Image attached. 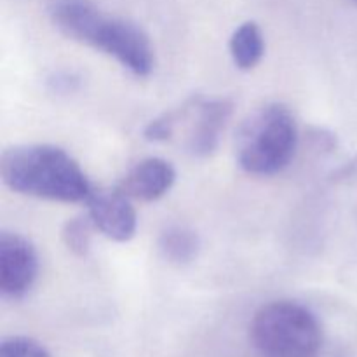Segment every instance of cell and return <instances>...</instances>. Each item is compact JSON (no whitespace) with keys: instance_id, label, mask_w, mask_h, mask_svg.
I'll return each instance as SVG.
<instances>
[{"instance_id":"6","label":"cell","mask_w":357,"mask_h":357,"mask_svg":"<svg viewBox=\"0 0 357 357\" xmlns=\"http://www.w3.org/2000/svg\"><path fill=\"white\" fill-rule=\"evenodd\" d=\"M87 215L93 220L96 230L117 243L132 239L138 227L136 211L131 199L119 188L114 190H93L87 199Z\"/></svg>"},{"instance_id":"5","label":"cell","mask_w":357,"mask_h":357,"mask_svg":"<svg viewBox=\"0 0 357 357\" xmlns=\"http://www.w3.org/2000/svg\"><path fill=\"white\" fill-rule=\"evenodd\" d=\"M38 257L26 237L14 232L0 236V291L6 298L20 300L33 286Z\"/></svg>"},{"instance_id":"4","label":"cell","mask_w":357,"mask_h":357,"mask_svg":"<svg viewBox=\"0 0 357 357\" xmlns=\"http://www.w3.org/2000/svg\"><path fill=\"white\" fill-rule=\"evenodd\" d=\"M250 338L264 357H317L323 345L319 321L295 302H271L253 316Z\"/></svg>"},{"instance_id":"10","label":"cell","mask_w":357,"mask_h":357,"mask_svg":"<svg viewBox=\"0 0 357 357\" xmlns=\"http://www.w3.org/2000/svg\"><path fill=\"white\" fill-rule=\"evenodd\" d=\"M201 250L199 236L188 227L173 225L159 237V251L169 264L187 265L197 258Z\"/></svg>"},{"instance_id":"7","label":"cell","mask_w":357,"mask_h":357,"mask_svg":"<svg viewBox=\"0 0 357 357\" xmlns=\"http://www.w3.org/2000/svg\"><path fill=\"white\" fill-rule=\"evenodd\" d=\"M176 181V171L167 160L150 157L136 164L119 183V190L129 199L152 202L166 195Z\"/></svg>"},{"instance_id":"12","label":"cell","mask_w":357,"mask_h":357,"mask_svg":"<svg viewBox=\"0 0 357 357\" xmlns=\"http://www.w3.org/2000/svg\"><path fill=\"white\" fill-rule=\"evenodd\" d=\"M0 357H51L47 349L26 337L7 338L0 345Z\"/></svg>"},{"instance_id":"11","label":"cell","mask_w":357,"mask_h":357,"mask_svg":"<svg viewBox=\"0 0 357 357\" xmlns=\"http://www.w3.org/2000/svg\"><path fill=\"white\" fill-rule=\"evenodd\" d=\"M94 230H96V227H94L89 215L70 218L63 225V243H65V246L73 255H77V257H86L91 250V241H93Z\"/></svg>"},{"instance_id":"2","label":"cell","mask_w":357,"mask_h":357,"mask_svg":"<svg viewBox=\"0 0 357 357\" xmlns=\"http://www.w3.org/2000/svg\"><path fill=\"white\" fill-rule=\"evenodd\" d=\"M66 37L107 52L138 77L152 73L155 54L150 38L138 24L107 16L91 0H80L66 17Z\"/></svg>"},{"instance_id":"1","label":"cell","mask_w":357,"mask_h":357,"mask_svg":"<svg viewBox=\"0 0 357 357\" xmlns=\"http://www.w3.org/2000/svg\"><path fill=\"white\" fill-rule=\"evenodd\" d=\"M0 174L10 190L58 202L87 201L94 190L75 159L54 145H20L7 149Z\"/></svg>"},{"instance_id":"9","label":"cell","mask_w":357,"mask_h":357,"mask_svg":"<svg viewBox=\"0 0 357 357\" xmlns=\"http://www.w3.org/2000/svg\"><path fill=\"white\" fill-rule=\"evenodd\" d=\"M265 54V38L255 21L241 24L230 37V56L239 70H251Z\"/></svg>"},{"instance_id":"8","label":"cell","mask_w":357,"mask_h":357,"mask_svg":"<svg viewBox=\"0 0 357 357\" xmlns=\"http://www.w3.org/2000/svg\"><path fill=\"white\" fill-rule=\"evenodd\" d=\"M232 112L234 105L229 100L202 101L197 105V119L188 136V150L195 157H208L215 152Z\"/></svg>"},{"instance_id":"3","label":"cell","mask_w":357,"mask_h":357,"mask_svg":"<svg viewBox=\"0 0 357 357\" xmlns=\"http://www.w3.org/2000/svg\"><path fill=\"white\" fill-rule=\"evenodd\" d=\"M298 128L295 115L281 103L258 108L241 128L237 136V162L246 173L271 176L279 173L295 157Z\"/></svg>"},{"instance_id":"13","label":"cell","mask_w":357,"mask_h":357,"mask_svg":"<svg viewBox=\"0 0 357 357\" xmlns=\"http://www.w3.org/2000/svg\"><path fill=\"white\" fill-rule=\"evenodd\" d=\"M178 119H180V112H169V114L160 115V117H157L155 121H152L146 126L145 138L150 139V142L169 139L173 136L174 128H176Z\"/></svg>"}]
</instances>
